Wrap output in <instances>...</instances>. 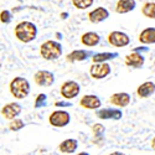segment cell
<instances>
[{
	"label": "cell",
	"instance_id": "1",
	"mask_svg": "<svg viewBox=\"0 0 155 155\" xmlns=\"http://www.w3.org/2000/svg\"><path fill=\"white\" fill-rule=\"evenodd\" d=\"M37 35V28L36 25L30 21H21L15 26V36L21 42H31L36 38Z\"/></svg>",
	"mask_w": 155,
	"mask_h": 155
},
{
	"label": "cell",
	"instance_id": "2",
	"mask_svg": "<svg viewBox=\"0 0 155 155\" xmlns=\"http://www.w3.org/2000/svg\"><path fill=\"white\" fill-rule=\"evenodd\" d=\"M9 87H10V93L16 99H24L30 93V83L26 78H22V77H15L10 82Z\"/></svg>",
	"mask_w": 155,
	"mask_h": 155
},
{
	"label": "cell",
	"instance_id": "3",
	"mask_svg": "<svg viewBox=\"0 0 155 155\" xmlns=\"http://www.w3.org/2000/svg\"><path fill=\"white\" fill-rule=\"evenodd\" d=\"M40 54L42 58L47 61H55L60 58L62 55V46L57 41H52V40L45 41L40 47Z\"/></svg>",
	"mask_w": 155,
	"mask_h": 155
},
{
	"label": "cell",
	"instance_id": "4",
	"mask_svg": "<svg viewBox=\"0 0 155 155\" xmlns=\"http://www.w3.org/2000/svg\"><path fill=\"white\" fill-rule=\"evenodd\" d=\"M70 120H71V115L66 110H55L51 113L50 118H48V123L56 128L66 127L70 123Z\"/></svg>",
	"mask_w": 155,
	"mask_h": 155
},
{
	"label": "cell",
	"instance_id": "5",
	"mask_svg": "<svg viewBox=\"0 0 155 155\" xmlns=\"http://www.w3.org/2000/svg\"><path fill=\"white\" fill-rule=\"evenodd\" d=\"M80 84L76 81H66L61 86V94L64 99H72L80 94Z\"/></svg>",
	"mask_w": 155,
	"mask_h": 155
},
{
	"label": "cell",
	"instance_id": "6",
	"mask_svg": "<svg viewBox=\"0 0 155 155\" xmlns=\"http://www.w3.org/2000/svg\"><path fill=\"white\" fill-rule=\"evenodd\" d=\"M108 42L115 47H124V46L129 45L130 38H129V36L127 34H124L122 31H113L108 35Z\"/></svg>",
	"mask_w": 155,
	"mask_h": 155
},
{
	"label": "cell",
	"instance_id": "7",
	"mask_svg": "<svg viewBox=\"0 0 155 155\" xmlns=\"http://www.w3.org/2000/svg\"><path fill=\"white\" fill-rule=\"evenodd\" d=\"M34 80H35V82L38 86H41V87H48V86H51V84L55 82V76H54L52 72L41 70V71H37L35 73Z\"/></svg>",
	"mask_w": 155,
	"mask_h": 155
},
{
	"label": "cell",
	"instance_id": "8",
	"mask_svg": "<svg viewBox=\"0 0 155 155\" xmlns=\"http://www.w3.org/2000/svg\"><path fill=\"white\" fill-rule=\"evenodd\" d=\"M89 73H91L92 78L102 80L110 73V66L108 63H94V64H92Z\"/></svg>",
	"mask_w": 155,
	"mask_h": 155
},
{
	"label": "cell",
	"instance_id": "9",
	"mask_svg": "<svg viewBox=\"0 0 155 155\" xmlns=\"http://www.w3.org/2000/svg\"><path fill=\"white\" fill-rule=\"evenodd\" d=\"M21 113V106L16 102H11L5 104L2 109V114L3 117L9 119V120H14L16 119V117Z\"/></svg>",
	"mask_w": 155,
	"mask_h": 155
},
{
	"label": "cell",
	"instance_id": "10",
	"mask_svg": "<svg viewBox=\"0 0 155 155\" xmlns=\"http://www.w3.org/2000/svg\"><path fill=\"white\" fill-rule=\"evenodd\" d=\"M80 106L82 108H86V109H97V108H99L102 106V102L94 94H86V96H83L81 98Z\"/></svg>",
	"mask_w": 155,
	"mask_h": 155
},
{
	"label": "cell",
	"instance_id": "11",
	"mask_svg": "<svg viewBox=\"0 0 155 155\" xmlns=\"http://www.w3.org/2000/svg\"><path fill=\"white\" fill-rule=\"evenodd\" d=\"M122 110L119 109H115V108H103V109H99L97 112V117L99 119H114V120H118L122 118Z\"/></svg>",
	"mask_w": 155,
	"mask_h": 155
},
{
	"label": "cell",
	"instance_id": "12",
	"mask_svg": "<svg viewBox=\"0 0 155 155\" xmlns=\"http://www.w3.org/2000/svg\"><path fill=\"white\" fill-rule=\"evenodd\" d=\"M108 16H109V11L106 8H102V6L96 8L94 10H92L88 14L89 21L93 22V24H98V22L104 21L106 19H108Z\"/></svg>",
	"mask_w": 155,
	"mask_h": 155
},
{
	"label": "cell",
	"instance_id": "13",
	"mask_svg": "<svg viewBox=\"0 0 155 155\" xmlns=\"http://www.w3.org/2000/svg\"><path fill=\"white\" fill-rule=\"evenodd\" d=\"M144 61H145L144 56L140 55L139 52H135V51L125 56V64H127V66H129V67L140 68L144 64Z\"/></svg>",
	"mask_w": 155,
	"mask_h": 155
},
{
	"label": "cell",
	"instance_id": "14",
	"mask_svg": "<svg viewBox=\"0 0 155 155\" xmlns=\"http://www.w3.org/2000/svg\"><path fill=\"white\" fill-rule=\"evenodd\" d=\"M130 96L125 92H118V93H114L110 96V103L117 107H127L129 106V103H130Z\"/></svg>",
	"mask_w": 155,
	"mask_h": 155
},
{
	"label": "cell",
	"instance_id": "15",
	"mask_svg": "<svg viewBox=\"0 0 155 155\" xmlns=\"http://www.w3.org/2000/svg\"><path fill=\"white\" fill-rule=\"evenodd\" d=\"M137 6L135 0H118L115 5V11L118 14H127L129 11H133Z\"/></svg>",
	"mask_w": 155,
	"mask_h": 155
},
{
	"label": "cell",
	"instance_id": "16",
	"mask_svg": "<svg viewBox=\"0 0 155 155\" xmlns=\"http://www.w3.org/2000/svg\"><path fill=\"white\" fill-rule=\"evenodd\" d=\"M101 41V37L97 32H93V31H88L86 34L82 35L81 37V42L84 45V46H88V47H93V46H97Z\"/></svg>",
	"mask_w": 155,
	"mask_h": 155
},
{
	"label": "cell",
	"instance_id": "17",
	"mask_svg": "<svg viewBox=\"0 0 155 155\" xmlns=\"http://www.w3.org/2000/svg\"><path fill=\"white\" fill-rule=\"evenodd\" d=\"M155 92V83L148 81V82H144L141 83L138 89H137V94L140 97V98H148L150 97L153 93Z\"/></svg>",
	"mask_w": 155,
	"mask_h": 155
},
{
	"label": "cell",
	"instance_id": "18",
	"mask_svg": "<svg viewBox=\"0 0 155 155\" xmlns=\"http://www.w3.org/2000/svg\"><path fill=\"white\" fill-rule=\"evenodd\" d=\"M77 148H78V141L76 139H66L58 145L60 151L63 154H72L77 150Z\"/></svg>",
	"mask_w": 155,
	"mask_h": 155
},
{
	"label": "cell",
	"instance_id": "19",
	"mask_svg": "<svg viewBox=\"0 0 155 155\" xmlns=\"http://www.w3.org/2000/svg\"><path fill=\"white\" fill-rule=\"evenodd\" d=\"M139 41L143 44H155V28H147L139 35Z\"/></svg>",
	"mask_w": 155,
	"mask_h": 155
},
{
	"label": "cell",
	"instance_id": "20",
	"mask_svg": "<svg viewBox=\"0 0 155 155\" xmlns=\"http://www.w3.org/2000/svg\"><path fill=\"white\" fill-rule=\"evenodd\" d=\"M89 55H91V54H89L88 51H84V50H74V51H72L71 54L67 55L66 60L68 62H78V61L86 60Z\"/></svg>",
	"mask_w": 155,
	"mask_h": 155
},
{
	"label": "cell",
	"instance_id": "21",
	"mask_svg": "<svg viewBox=\"0 0 155 155\" xmlns=\"http://www.w3.org/2000/svg\"><path fill=\"white\" fill-rule=\"evenodd\" d=\"M117 56H118L117 52H113V54L112 52H104V54H97V55H94L92 57V60H93L94 63H106V61L112 60V58L117 57Z\"/></svg>",
	"mask_w": 155,
	"mask_h": 155
},
{
	"label": "cell",
	"instance_id": "22",
	"mask_svg": "<svg viewBox=\"0 0 155 155\" xmlns=\"http://www.w3.org/2000/svg\"><path fill=\"white\" fill-rule=\"evenodd\" d=\"M141 12L144 14V16L149 19H155V3H147L144 4Z\"/></svg>",
	"mask_w": 155,
	"mask_h": 155
},
{
	"label": "cell",
	"instance_id": "23",
	"mask_svg": "<svg viewBox=\"0 0 155 155\" xmlns=\"http://www.w3.org/2000/svg\"><path fill=\"white\" fill-rule=\"evenodd\" d=\"M72 4L74 8L83 10V9H88L89 6H92L93 0H72Z\"/></svg>",
	"mask_w": 155,
	"mask_h": 155
},
{
	"label": "cell",
	"instance_id": "24",
	"mask_svg": "<svg viewBox=\"0 0 155 155\" xmlns=\"http://www.w3.org/2000/svg\"><path fill=\"white\" fill-rule=\"evenodd\" d=\"M24 122L21 120V119H19V118H16V119H14V120H11L10 122V124H9V129L10 130H12V132H19L20 129H22L24 128Z\"/></svg>",
	"mask_w": 155,
	"mask_h": 155
},
{
	"label": "cell",
	"instance_id": "25",
	"mask_svg": "<svg viewBox=\"0 0 155 155\" xmlns=\"http://www.w3.org/2000/svg\"><path fill=\"white\" fill-rule=\"evenodd\" d=\"M92 130H93V134H94L93 141H96L97 139H102V134L104 133V127H103L102 124H94Z\"/></svg>",
	"mask_w": 155,
	"mask_h": 155
},
{
	"label": "cell",
	"instance_id": "26",
	"mask_svg": "<svg viewBox=\"0 0 155 155\" xmlns=\"http://www.w3.org/2000/svg\"><path fill=\"white\" fill-rule=\"evenodd\" d=\"M46 104V94L44 93H40L37 97H36V101H35V108H40L42 106Z\"/></svg>",
	"mask_w": 155,
	"mask_h": 155
},
{
	"label": "cell",
	"instance_id": "27",
	"mask_svg": "<svg viewBox=\"0 0 155 155\" xmlns=\"http://www.w3.org/2000/svg\"><path fill=\"white\" fill-rule=\"evenodd\" d=\"M10 20H11V12L9 10H3L0 12V21L2 22L8 24V22H10Z\"/></svg>",
	"mask_w": 155,
	"mask_h": 155
},
{
	"label": "cell",
	"instance_id": "28",
	"mask_svg": "<svg viewBox=\"0 0 155 155\" xmlns=\"http://www.w3.org/2000/svg\"><path fill=\"white\" fill-rule=\"evenodd\" d=\"M70 102H56V107H70Z\"/></svg>",
	"mask_w": 155,
	"mask_h": 155
},
{
	"label": "cell",
	"instance_id": "29",
	"mask_svg": "<svg viewBox=\"0 0 155 155\" xmlns=\"http://www.w3.org/2000/svg\"><path fill=\"white\" fill-rule=\"evenodd\" d=\"M109 155H125V154H123V153H120V151H114V153H112V154H109Z\"/></svg>",
	"mask_w": 155,
	"mask_h": 155
},
{
	"label": "cell",
	"instance_id": "30",
	"mask_svg": "<svg viewBox=\"0 0 155 155\" xmlns=\"http://www.w3.org/2000/svg\"><path fill=\"white\" fill-rule=\"evenodd\" d=\"M151 148L155 150V137L153 138V140H151Z\"/></svg>",
	"mask_w": 155,
	"mask_h": 155
},
{
	"label": "cell",
	"instance_id": "31",
	"mask_svg": "<svg viewBox=\"0 0 155 155\" xmlns=\"http://www.w3.org/2000/svg\"><path fill=\"white\" fill-rule=\"evenodd\" d=\"M77 155H89L88 153H81V154H77Z\"/></svg>",
	"mask_w": 155,
	"mask_h": 155
},
{
	"label": "cell",
	"instance_id": "32",
	"mask_svg": "<svg viewBox=\"0 0 155 155\" xmlns=\"http://www.w3.org/2000/svg\"><path fill=\"white\" fill-rule=\"evenodd\" d=\"M19 2H24V0H19Z\"/></svg>",
	"mask_w": 155,
	"mask_h": 155
}]
</instances>
